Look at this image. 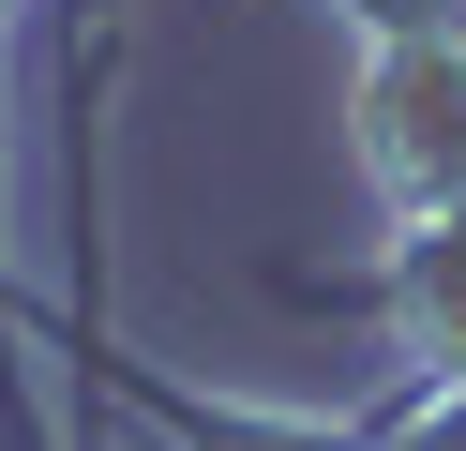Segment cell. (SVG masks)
Wrapping results in <instances>:
<instances>
[{"instance_id":"2","label":"cell","mask_w":466,"mask_h":451,"mask_svg":"<svg viewBox=\"0 0 466 451\" xmlns=\"http://www.w3.org/2000/svg\"><path fill=\"white\" fill-rule=\"evenodd\" d=\"M376 316H391V361H406V376H451L466 391V196L421 210V226H391Z\"/></svg>"},{"instance_id":"1","label":"cell","mask_w":466,"mask_h":451,"mask_svg":"<svg viewBox=\"0 0 466 451\" xmlns=\"http://www.w3.org/2000/svg\"><path fill=\"white\" fill-rule=\"evenodd\" d=\"M346 150L391 226L466 196V15L451 0H361V76H346Z\"/></svg>"}]
</instances>
